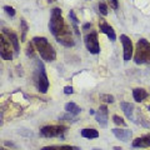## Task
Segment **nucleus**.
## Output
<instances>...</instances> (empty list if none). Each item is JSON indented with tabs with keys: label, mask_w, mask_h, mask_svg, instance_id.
Returning <instances> with one entry per match:
<instances>
[{
	"label": "nucleus",
	"mask_w": 150,
	"mask_h": 150,
	"mask_svg": "<svg viewBox=\"0 0 150 150\" xmlns=\"http://www.w3.org/2000/svg\"><path fill=\"white\" fill-rule=\"evenodd\" d=\"M40 150H80V148L73 145H53V146H44Z\"/></svg>",
	"instance_id": "16"
},
{
	"label": "nucleus",
	"mask_w": 150,
	"mask_h": 150,
	"mask_svg": "<svg viewBox=\"0 0 150 150\" xmlns=\"http://www.w3.org/2000/svg\"><path fill=\"white\" fill-rule=\"evenodd\" d=\"M133 96L137 103H142L148 98V91L143 88H135L133 90Z\"/></svg>",
	"instance_id": "15"
},
{
	"label": "nucleus",
	"mask_w": 150,
	"mask_h": 150,
	"mask_svg": "<svg viewBox=\"0 0 150 150\" xmlns=\"http://www.w3.org/2000/svg\"><path fill=\"white\" fill-rule=\"evenodd\" d=\"M67 126L64 125H48L40 129V137L43 138H64L67 133Z\"/></svg>",
	"instance_id": "5"
},
{
	"label": "nucleus",
	"mask_w": 150,
	"mask_h": 150,
	"mask_svg": "<svg viewBox=\"0 0 150 150\" xmlns=\"http://www.w3.org/2000/svg\"><path fill=\"white\" fill-rule=\"evenodd\" d=\"M11 43L6 39L5 35H0V55L4 60H11L13 59V51H11Z\"/></svg>",
	"instance_id": "7"
},
{
	"label": "nucleus",
	"mask_w": 150,
	"mask_h": 150,
	"mask_svg": "<svg viewBox=\"0 0 150 150\" xmlns=\"http://www.w3.org/2000/svg\"><path fill=\"white\" fill-rule=\"evenodd\" d=\"M135 64H150V43L146 39H139L134 55Z\"/></svg>",
	"instance_id": "3"
},
{
	"label": "nucleus",
	"mask_w": 150,
	"mask_h": 150,
	"mask_svg": "<svg viewBox=\"0 0 150 150\" xmlns=\"http://www.w3.org/2000/svg\"><path fill=\"white\" fill-rule=\"evenodd\" d=\"M65 110H67L69 114H73V115H78V114H80V106H78L75 103H67L65 104Z\"/></svg>",
	"instance_id": "17"
},
{
	"label": "nucleus",
	"mask_w": 150,
	"mask_h": 150,
	"mask_svg": "<svg viewBox=\"0 0 150 150\" xmlns=\"http://www.w3.org/2000/svg\"><path fill=\"white\" fill-rule=\"evenodd\" d=\"M34 79H35V85L38 88V90H39L41 94H45L48 91L49 79H48V75H46L44 64L41 63L40 60H36V69H35Z\"/></svg>",
	"instance_id": "4"
},
{
	"label": "nucleus",
	"mask_w": 150,
	"mask_h": 150,
	"mask_svg": "<svg viewBox=\"0 0 150 150\" xmlns=\"http://www.w3.org/2000/svg\"><path fill=\"white\" fill-rule=\"evenodd\" d=\"M0 150H8V149H5V148H1V149H0Z\"/></svg>",
	"instance_id": "33"
},
{
	"label": "nucleus",
	"mask_w": 150,
	"mask_h": 150,
	"mask_svg": "<svg viewBox=\"0 0 150 150\" xmlns=\"http://www.w3.org/2000/svg\"><path fill=\"white\" fill-rule=\"evenodd\" d=\"M4 10H5V13L8 14V15H10V16H14V15H15V10H14V8L9 6V5L4 6Z\"/></svg>",
	"instance_id": "26"
},
{
	"label": "nucleus",
	"mask_w": 150,
	"mask_h": 150,
	"mask_svg": "<svg viewBox=\"0 0 150 150\" xmlns=\"http://www.w3.org/2000/svg\"><path fill=\"white\" fill-rule=\"evenodd\" d=\"M20 28H21V41H25L26 39V33L29 30V28H28V24L24 19H20Z\"/></svg>",
	"instance_id": "20"
},
{
	"label": "nucleus",
	"mask_w": 150,
	"mask_h": 150,
	"mask_svg": "<svg viewBox=\"0 0 150 150\" xmlns=\"http://www.w3.org/2000/svg\"><path fill=\"white\" fill-rule=\"evenodd\" d=\"M64 93H65V94H73L74 90H73L71 86H65V88H64Z\"/></svg>",
	"instance_id": "28"
},
{
	"label": "nucleus",
	"mask_w": 150,
	"mask_h": 150,
	"mask_svg": "<svg viewBox=\"0 0 150 150\" xmlns=\"http://www.w3.org/2000/svg\"><path fill=\"white\" fill-rule=\"evenodd\" d=\"M33 43H34L38 53L40 54L43 60H45V62H54L56 59V51L46 38L35 36V38H33Z\"/></svg>",
	"instance_id": "1"
},
{
	"label": "nucleus",
	"mask_w": 150,
	"mask_h": 150,
	"mask_svg": "<svg viewBox=\"0 0 150 150\" xmlns=\"http://www.w3.org/2000/svg\"><path fill=\"white\" fill-rule=\"evenodd\" d=\"M69 18H70V21H71V24H73L75 34H76L78 36H80V31H79V26H78L79 20H78V18H76V15H75V13H74L73 10L69 11Z\"/></svg>",
	"instance_id": "19"
},
{
	"label": "nucleus",
	"mask_w": 150,
	"mask_h": 150,
	"mask_svg": "<svg viewBox=\"0 0 150 150\" xmlns=\"http://www.w3.org/2000/svg\"><path fill=\"white\" fill-rule=\"evenodd\" d=\"M34 43H28V45H26V55L29 56V58H34L35 56V50H34Z\"/></svg>",
	"instance_id": "21"
},
{
	"label": "nucleus",
	"mask_w": 150,
	"mask_h": 150,
	"mask_svg": "<svg viewBox=\"0 0 150 150\" xmlns=\"http://www.w3.org/2000/svg\"><path fill=\"white\" fill-rule=\"evenodd\" d=\"M112 134L115 135L118 139L123 140V142H129L133 137V131L128 130V129H112Z\"/></svg>",
	"instance_id": "12"
},
{
	"label": "nucleus",
	"mask_w": 150,
	"mask_h": 150,
	"mask_svg": "<svg viewBox=\"0 0 150 150\" xmlns=\"http://www.w3.org/2000/svg\"><path fill=\"white\" fill-rule=\"evenodd\" d=\"M114 150H123V149L119 148V146H114Z\"/></svg>",
	"instance_id": "31"
},
{
	"label": "nucleus",
	"mask_w": 150,
	"mask_h": 150,
	"mask_svg": "<svg viewBox=\"0 0 150 150\" xmlns=\"http://www.w3.org/2000/svg\"><path fill=\"white\" fill-rule=\"evenodd\" d=\"M133 148H150V134L133 140Z\"/></svg>",
	"instance_id": "13"
},
{
	"label": "nucleus",
	"mask_w": 150,
	"mask_h": 150,
	"mask_svg": "<svg viewBox=\"0 0 150 150\" xmlns=\"http://www.w3.org/2000/svg\"><path fill=\"white\" fill-rule=\"evenodd\" d=\"M108 3H109V5L111 9H114V10H116V9L119 8V3L118 0H108Z\"/></svg>",
	"instance_id": "27"
},
{
	"label": "nucleus",
	"mask_w": 150,
	"mask_h": 150,
	"mask_svg": "<svg viewBox=\"0 0 150 150\" xmlns=\"http://www.w3.org/2000/svg\"><path fill=\"white\" fill-rule=\"evenodd\" d=\"M112 121L116 124V125H119V126H123V128H125L126 126V123H125V120L123 118H120L119 115H114L112 116Z\"/></svg>",
	"instance_id": "22"
},
{
	"label": "nucleus",
	"mask_w": 150,
	"mask_h": 150,
	"mask_svg": "<svg viewBox=\"0 0 150 150\" xmlns=\"http://www.w3.org/2000/svg\"><path fill=\"white\" fill-rule=\"evenodd\" d=\"M93 150H101V149H98V148H94Z\"/></svg>",
	"instance_id": "32"
},
{
	"label": "nucleus",
	"mask_w": 150,
	"mask_h": 150,
	"mask_svg": "<svg viewBox=\"0 0 150 150\" xmlns=\"http://www.w3.org/2000/svg\"><path fill=\"white\" fill-rule=\"evenodd\" d=\"M68 25L65 24L63 15H62V9L54 8L51 10V18L49 21V29L55 38H59L63 33L68 29Z\"/></svg>",
	"instance_id": "2"
},
{
	"label": "nucleus",
	"mask_w": 150,
	"mask_h": 150,
	"mask_svg": "<svg viewBox=\"0 0 150 150\" xmlns=\"http://www.w3.org/2000/svg\"><path fill=\"white\" fill-rule=\"evenodd\" d=\"M59 120H63V121H69V123H70V121H73V123H74V121L76 120V119H75L74 116H73V114H70V115L65 114V115H62V116H60Z\"/></svg>",
	"instance_id": "24"
},
{
	"label": "nucleus",
	"mask_w": 150,
	"mask_h": 150,
	"mask_svg": "<svg viewBox=\"0 0 150 150\" xmlns=\"http://www.w3.org/2000/svg\"><path fill=\"white\" fill-rule=\"evenodd\" d=\"M3 34L5 35V36H8V39L10 40V43L13 44L14 51H15V54L18 55L19 54V39H18L16 34L14 31L9 30V29H3Z\"/></svg>",
	"instance_id": "11"
},
{
	"label": "nucleus",
	"mask_w": 150,
	"mask_h": 150,
	"mask_svg": "<svg viewBox=\"0 0 150 150\" xmlns=\"http://www.w3.org/2000/svg\"><path fill=\"white\" fill-rule=\"evenodd\" d=\"M80 134L83 138H86V139H95L99 137V133L95 129H83Z\"/></svg>",
	"instance_id": "18"
},
{
	"label": "nucleus",
	"mask_w": 150,
	"mask_h": 150,
	"mask_svg": "<svg viewBox=\"0 0 150 150\" xmlns=\"http://www.w3.org/2000/svg\"><path fill=\"white\" fill-rule=\"evenodd\" d=\"M120 41L123 44V49H124V62H129L133 56V43H131L130 38H128L126 35H120Z\"/></svg>",
	"instance_id": "8"
},
{
	"label": "nucleus",
	"mask_w": 150,
	"mask_h": 150,
	"mask_svg": "<svg viewBox=\"0 0 150 150\" xmlns=\"http://www.w3.org/2000/svg\"><path fill=\"white\" fill-rule=\"evenodd\" d=\"M90 28H91V24H89V23H88V24H84V26H83V30L90 29Z\"/></svg>",
	"instance_id": "29"
},
{
	"label": "nucleus",
	"mask_w": 150,
	"mask_h": 150,
	"mask_svg": "<svg viewBox=\"0 0 150 150\" xmlns=\"http://www.w3.org/2000/svg\"><path fill=\"white\" fill-rule=\"evenodd\" d=\"M108 114H109V111H108V106L106 105H101L99 108V110L95 114V119L98 121V124H99L101 128H106L108 125Z\"/></svg>",
	"instance_id": "9"
},
{
	"label": "nucleus",
	"mask_w": 150,
	"mask_h": 150,
	"mask_svg": "<svg viewBox=\"0 0 150 150\" xmlns=\"http://www.w3.org/2000/svg\"><path fill=\"white\" fill-rule=\"evenodd\" d=\"M99 11H100L101 15H108V6L105 5L104 3L99 4Z\"/></svg>",
	"instance_id": "25"
},
{
	"label": "nucleus",
	"mask_w": 150,
	"mask_h": 150,
	"mask_svg": "<svg viewBox=\"0 0 150 150\" xmlns=\"http://www.w3.org/2000/svg\"><path fill=\"white\" fill-rule=\"evenodd\" d=\"M99 29H100V31L103 33V34H105L111 41H115L116 40V35H115L114 29H112V28L109 24H108L104 19H100V21H99Z\"/></svg>",
	"instance_id": "10"
},
{
	"label": "nucleus",
	"mask_w": 150,
	"mask_h": 150,
	"mask_svg": "<svg viewBox=\"0 0 150 150\" xmlns=\"http://www.w3.org/2000/svg\"><path fill=\"white\" fill-rule=\"evenodd\" d=\"M84 41H85V46L89 53L91 54L100 53V45H99V40H98L96 31H91L90 34H86L85 38H84Z\"/></svg>",
	"instance_id": "6"
},
{
	"label": "nucleus",
	"mask_w": 150,
	"mask_h": 150,
	"mask_svg": "<svg viewBox=\"0 0 150 150\" xmlns=\"http://www.w3.org/2000/svg\"><path fill=\"white\" fill-rule=\"evenodd\" d=\"M120 108L124 111V114L126 115V118L131 121H135L134 119V105L130 103H120Z\"/></svg>",
	"instance_id": "14"
},
{
	"label": "nucleus",
	"mask_w": 150,
	"mask_h": 150,
	"mask_svg": "<svg viewBox=\"0 0 150 150\" xmlns=\"http://www.w3.org/2000/svg\"><path fill=\"white\" fill-rule=\"evenodd\" d=\"M4 144H5V145H6V146H11V148H15V145H14L13 143H9V142H5V143H4Z\"/></svg>",
	"instance_id": "30"
},
{
	"label": "nucleus",
	"mask_w": 150,
	"mask_h": 150,
	"mask_svg": "<svg viewBox=\"0 0 150 150\" xmlns=\"http://www.w3.org/2000/svg\"><path fill=\"white\" fill-rule=\"evenodd\" d=\"M100 99H101L103 101H105V103H110V104L115 101L114 96L110 95V94H101V95H100Z\"/></svg>",
	"instance_id": "23"
}]
</instances>
